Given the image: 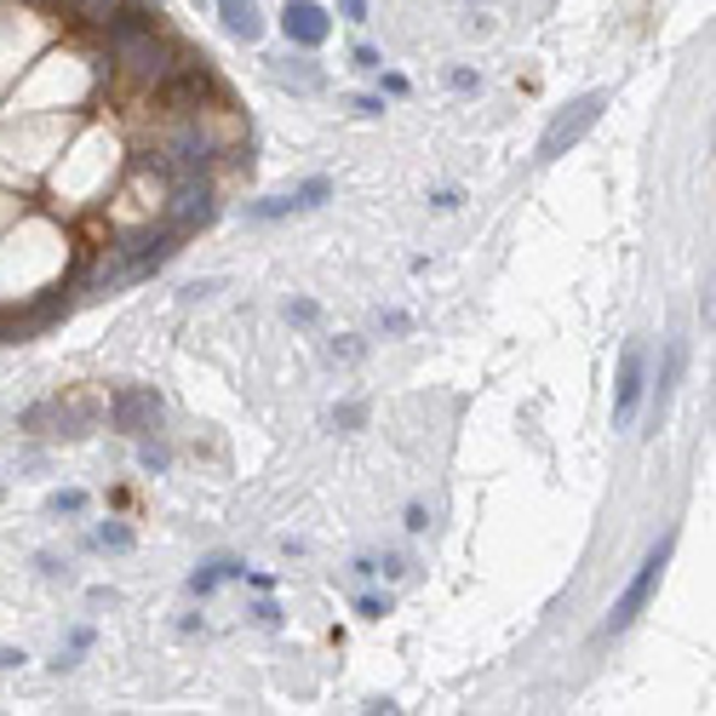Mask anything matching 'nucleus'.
I'll use <instances>...</instances> for the list:
<instances>
[{"instance_id": "nucleus-1", "label": "nucleus", "mask_w": 716, "mask_h": 716, "mask_svg": "<svg viewBox=\"0 0 716 716\" xmlns=\"http://www.w3.org/2000/svg\"><path fill=\"white\" fill-rule=\"evenodd\" d=\"M178 229H149V236H138V241H126V247H110V259H104V270L92 275V287L87 293H115V287H126V281H144L149 270H161L172 252H178Z\"/></svg>"}, {"instance_id": "nucleus-2", "label": "nucleus", "mask_w": 716, "mask_h": 716, "mask_svg": "<svg viewBox=\"0 0 716 716\" xmlns=\"http://www.w3.org/2000/svg\"><path fill=\"white\" fill-rule=\"evenodd\" d=\"M671 550H677V533H664V539L648 550V561L636 568V579L625 584V596L613 602V613H607L602 636H620V630H630V625H636V613H643V607L654 602V591H659V573L671 568Z\"/></svg>"}, {"instance_id": "nucleus-3", "label": "nucleus", "mask_w": 716, "mask_h": 716, "mask_svg": "<svg viewBox=\"0 0 716 716\" xmlns=\"http://www.w3.org/2000/svg\"><path fill=\"white\" fill-rule=\"evenodd\" d=\"M602 110H607V92H584V98H573V104L561 110L550 126H545V138H539V156H533V161H539V167L561 161V156H568V149H573V144H579L584 133H591L596 121H602Z\"/></svg>"}, {"instance_id": "nucleus-4", "label": "nucleus", "mask_w": 716, "mask_h": 716, "mask_svg": "<svg viewBox=\"0 0 716 716\" xmlns=\"http://www.w3.org/2000/svg\"><path fill=\"white\" fill-rule=\"evenodd\" d=\"M643 390H648V350H643V339H630L625 355H620V385H613V424L620 430L636 419Z\"/></svg>"}, {"instance_id": "nucleus-5", "label": "nucleus", "mask_w": 716, "mask_h": 716, "mask_svg": "<svg viewBox=\"0 0 716 716\" xmlns=\"http://www.w3.org/2000/svg\"><path fill=\"white\" fill-rule=\"evenodd\" d=\"M110 419H115L121 436H149V430L161 424V396L144 390V385H121L110 396Z\"/></svg>"}, {"instance_id": "nucleus-6", "label": "nucleus", "mask_w": 716, "mask_h": 716, "mask_svg": "<svg viewBox=\"0 0 716 716\" xmlns=\"http://www.w3.org/2000/svg\"><path fill=\"white\" fill-rule=\"evenodd\" d=\"M281 30H287L293 46H321L332 35V18L316 7V0H287V12H281Z\"/></svg>"}, {"instance_id": "nucleus-7", "label": "nucleus", "mask_w": 716, "mask_h": 716, "mask_svg": "<svg viewBox=\"0 0 716 716\" xmlns=\"http://www.w3.org/2000/svg\"><path fill=\"white\" fill-rule=\"evenodd\" d=\"M218 18L236 41H259L264 35V18H259V0H218Z\"/></svg>"}, {"instance_id": "nucleus-8", "label": "nucleus", "mask_w": 716, "mask_h": 716, "mask_svg": "<svg viewBox=\"0 0 716 716\" xmlns=\"http://www.w3.org/2000/svg\"><path fill=\"white\" fill-rule=\"evenodd\" d=\"M682 355H687V344H682V339L664 344V367H659V385H654V430H659L664 407H671V390H677V378H682Z\"/></svg>"}, {"instance_id": "nucleus-9", "label": "nucleus", "mask_w": 716, "mask_h": 716, "mask_svg": "<svg viewBox=\"0 0 716 716\" xmlns=\"http://www.w3.org/2000/svg\"><path fill=\"white\" fill-rule=\"evenodd\" d=\"M275 81H281V87H298V92H321L327 75H321L310 58H281V64H275Z\"/></svg>"}, {"instance_id": "nucleus-10", "label": "nucleus", "mask_w": 716, "mask_h": 716, "mask_svg": "<svg viewBox=\"0 0 716 716\" xmlns=\"http://www.w3.org/2000/svg\"><path fill=\"white\" fill-rule=\"evenodd\" d=\"M241 573H247V568H241V561H229V556H218V561H207V568H201V573L190 579V591H195V596H207V591H218V584H224V579H241Z\"/></svg>"}, {"instance_id": "nucleus-11", "label": "nucleus", "mask_w": 716, "mask_h": 716, "mask_svg": "<svg viewBox=\"0 0 716 716\" xmlns=\"http://www.w3.org/2000/svg\"><path fill=\"white\" fill-rule=\"evenodd\" d=\"M327 195H332V178H310V184H298V190H293V207H298V213H310V207H321Z\"/></svg>"}, {"instance_id": "nucleus-12", "label": "nucleus", "mask_w": 716, "mask_h": 716, "mask_svg": "<svg viewBox=\"0 0 716 716\" xmlns=\"http://www.w3.org/2000/svg\"><path fill=\"white\" fill-rule=\"evenodd\" d=\"M46 510H53V516H81V510H87V493H81V488L53 493V499H46Z\"/></svg>"}, {"instance_id": "nucleus-13", "label": "nucleus", "mask_w": 716, "mask_h": 716, "mask_svg": "<svg viewBox=\"0 0 716 716\" xmlns=\"http://www.w3.org/2000/svg\"><path fill=\"white\" fill-rule=\"evenodd\" d=\"M98 545H104V550H133V533H126V527H98Z\"/></svg>"}, {"instance_id": "nucleus-14", "label": "nucleus", "mask_w": 716, "mask_h": 716, "mask_svg": "<svg viewBox=\"0 0 716 716\" xmlns=\"http://www.w3.org/2000/svg\"><path fill=\"white\" fill-rule=\"evenodd\" d=\"M390 602H378V596H362V620H385Z\"/></svg>"}, {"instance_id": "nucleus-15", "label": "nucleus", "mask_w": 716, "mask_h": 716, "mask_svg": "<svg viewBox=\"0 0 716 716\" xmlns=\"http://www.w3.org/2000/svg\"><path fill=\"white\" fill-rule=\"evenodd\" d=\"M339 7H344L350 23H367V0H339Z\"/></svg>"}, {"instance_id": "nucleus-16", "label": "nucleus", "mask_w": 716, "mask_h": 716, "mask_svg": "<svg viewBox=\"0 0 716 716\" xmlns=\"http://www.w3.org/2000/svg\"><path fill=\"white\" fill-rule=\"evenodd\" d=\"M23 659H30V654H23V648H0V671H18Z\"/></svg>"}, {"instance_id": "nucleus-17", "label": "nucleus", "mask_w": 716, "mask_h": 716, "mask_svg": "<svg viewBox=\"0 0 716 716\" xmlns=\"http://www.w3.org/2000/svg\"><path fill=\"white\" fill-rule=\"evenodd\" d=\"M453 87H458V92H476L481 81H476V75H470V69H453Z\"/></svg>"}, {"instance_id": "nucleus-18", "label": "nucleus", "mask_w": 716, "mask_h": 716, "mask_svg": "<svg viewBox=\"0 0 716 716\" xmlns=\"http://www.w3.org/2000/svg\"><path fill=\"white\" fill-rule=\"evenodd\" d=\"M144 470H167V453L161 447H144Z\"/></svg>"}, {"instance_id": "nucleus-19", "label": "nucleus", "mask_w": 716, "mask_h": 716, "mask_svg": "<svg viewBox=\"0 0 716 716\" xmlns=\"http://www.w3.org/2000/svg\"><path fill=\"white\" fill-rule=\"evenodd\" d=\"M355 64H362V69H385V64H378V53H373V46H355Z\"/></svg>"}, {"instance_id": "nucleus-20", "label": "nucleus", "mask_w": 716, "mask_h": 716, "mask_svg": "<svg viewBox=\"0 0 716 716\" xmlns=\"http://www.w3.org/2000/svg\"><path fill=\"white\" fill-rule=\"evenodd\" d=\"M407 527H413V533H419V527H430V516H424V504H407Z\"/></svg>"}]
</instances>
